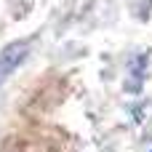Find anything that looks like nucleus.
I'll use <instances>...</instances> for the list:
<instances>
[{"mask_svg": "<svg viewBox=\"0 0 152 152\" xmlns=\"http://www.w3.org/2000/svg\"><path fill=\"white\" fill-rule=\"evenodd\" d=\"M27 53H29V40H13L0 51V86L24 64Z\"/></svg>", "mask_w": 152, "mask_h": 152, "instance_id": "nucleus-1", "label": "nucleus"}]
</instances>
